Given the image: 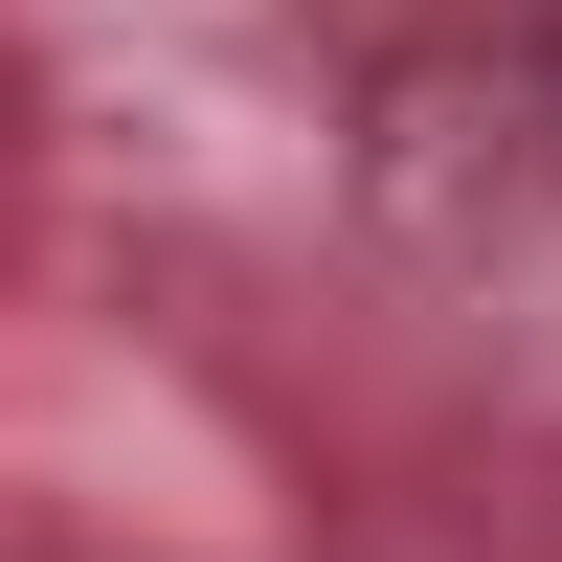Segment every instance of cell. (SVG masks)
Masks as SVG:
<instances>
[{
    "instance_id": "6da1fadb",
    "label": "cell",
    "mask_w": 562,
    "mask_h": 562,
    "mask_svg": "<svg viewBox=\"0 0 562 562\" xmlns=\"http://www.w3.org/2000/svg\"><path fill=\"white\" fill-rule=\"evenodd\" d=\"M540 135H562V0H540Z\"/></svg>"
}]
</instances>
